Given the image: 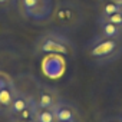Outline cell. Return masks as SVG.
Here are the masks:
<instances>
[{"label":"cell","instance_id":"1","mask_svg":"<svg viewBox=\"0 0 122 122\" xmlns=\"http://www.w3.org/2000/svg\"><path fill=\"white\" fill-rule=\"evenodd\" d=\"M88 53L93 62L99 65L113 62L122 55V39H111L96 35L88 46Z\"/></svg>","mask_w":122,"mask_h":122},{"label":"cell","instance_id":"2","mask_svg":"<svg viewBox=\"0 0 122 122\" xmlns=\"http://www.w3.org/2000/svg\"><path fill=\"white\" fill-rule=\"evenodd\" d=\"M35 52L37 55H73L75 46L72 40L59 33V32H47L40 35L35 40L33 46Z\"/></svg>","mask_w":122,"mask_h":122},{"label":"cell","instance_id":"3","mask_svg":"<svg viewBox=\"0 0 122 122\" xmlns=\"http://www.w3.org/2000/svg\"><path fill=\"white\" fill-rule=\"evenodd\" d=\"M15 6L25 19L42 23L53 16L55 0H16Z\"/></svg>","mask_w":122,"mask_h":122},{"label":"cell","instance_id":"4","mask_svg":"<svg viewBox=\"0 0 122 122\" xmlns=\"http://www.w3.org/2000/svg\"><path fill=\"white\" fill-rule=\"evenodd\" d=\"M52 17H55V22L59 26L69 27V29L76 27L78 25L82 23V12L72 2H62L57 6H55V12Z\"/></svg>","mask_w":122,"mask_h":122},{"label":"cell","instance_id":"5","mask_svg":"<svg viewBox=\"0 0 122 122\" xmlns=\"http://www.w3.org/2000/svg\"><path fill=\"white\" fill-rule=\"evenodd\" d=\"M53 112H55L56 121H60V122H76V118H78L76 108L63 101H59L55 105Z\"/></svg>","mask_w":122,"mask_h":122},{"label":"cell","instance_id":"6","mask_svg":"<svg viewBox=\"0 0 122 122\" xmlns=\"http://www.w3.org/2000/svg\"><path fill=\"white\" fill-rule=\"evenodd\" d=\"M35 101H36L37 108H42V109H53L55 105H56L60 99H59L57 93H56L53 89H50V88L46 86V88H42V89L39 91V93H37V96L35 98Z\"/></svg>","mask_w":122,"mask_h":122},{"label":"cell","instance_id":"7","mask_svg":"<svg viewBox=\"0 0 122 122\" xmlns=\"http://www.w3.org/2000/svg\"><path fill=\"white\" fill-rule=\"evenodd\" d=\"M43 65H45L43 66L45 73L49 75L50 78H57L63 72V62L60 60L59 55H47Z\"/></svg>","mask_w":122,"mask_h":122},{"label":"cell","instance_id":"8","mask_svg":"<svg viewBox=\"0 0 122 122\" xmlns=\"http://www.w3.org/2000/svg\"><path fill=\"white\" fill-rule=\"evenodd\" d=\"M98 26H99V35L105 37H111V39H122V27L113 25L108 19L99 16Z\"/></svg>","mask_w":122,"mask_h":122},{"label":"cell","instance_id":"9","mask_svg":"<svg viewBox=\"0 0 122 122\" xmlns=\"http://www.w3.org/2000/svg\"><path fill=\"white\" fill-rule=\"evenodd\" d=\"M35 98L33 96H30V95H26V93H22V92H19L17 95H16V98H15V101L12 102V105L9 106V109H10V113L12 115H15V116H19L30 103H32V101H33Z\"/></svg>","mask_w":122,"mask_h":122},{"label":"cell","instance_id":"10","mask_svg":"<svg viewBox=\"0 0 122 122\" xmlns=\"http://www.w3.org/2000/svg\"><path fill=\"white\" fill-rule=\"evenodd\" d=\"M17 89L13 83V81L10 79L7 82V85L0 91V106H3V108H9L12 105V102L15 101L16 95H17Z\"/></svg>","mask_w":122,"mask_h":122},{"label":"cell","instance_id":"11","mask_svg":"<svg viewBox=\"0 0 122 122\" xmlns=\"http://www.w3.org/2000/svg\"><path fill=\"white\" fill-rule=\"evenodd\" d=\"M35 122H56V116L53 109H42L37 108L35 115Z\"/></svg>","mask_w":122,"mask_h":122},{"label":"cell","instance_id":"12","mask_svg":"<svg viewBox=\"0 0 122 122\" xmlns=\"http://www.w3.org/2000/svg\"><path fill=\"white\" fill-rule=\"evenodd\" d=\"M121 9H122V6H119V5H116V3H113V2H108V3L103 5V9H102L101 16H102V17H109L111 15L116 13V12L121 10Z\"/></svg>","mask_w":122,"mask_h":122},{"label":"cell","instance_id":"13","mask_svg":"<svg viewBox=\"0 0 122 122\" xmlns=\"http://www.w3.org/2000/svg\"><path fill=\"white\" fill-rule=\"evenodd\" d=\"M9 81H10V78H7V76H5V75H0V91H2V89L7 85Z\"/></svg>","mask_w":122,"mask_h":122},{"label":"cell","instance_id":"14","mask_svg":"<svg viewBox=\"0 0 122 122\" xmlns=\"http://www.w3.org/2000/svg\"><path fill=\"white\" fill-rule=\"evenodd\" d=\"M16 3V0H0V7H10Z\"/></svg>","mask_w":122,"mask_h":122},{"label":"cell","instance_id":"15","mask_svg":"<svg viewBox=\"0 0 122 122\" xmlns=\"http://www.w3.org/2000/svg\"><path fill=\"white\" fill-rule=\"evenodd\" d=\"M109 2H113V3H116V5L122 6V0H109Z\"/></svg>","mask_w":122,"mask_h":122},{"label":"cell","instance_id":"16","mask_svg":"<svg viewBox=\"0 0 122 122\" xmlns=\"http://www.w3.org/2000/svg\"><path fill=\"white\" fill-rule=\"evenodd\" d=\"M121 121H122V113H121Z\"/></svg>","mask_w":122,"mask_h":122},{"label":"cell","instance_id":"17","mask_svg":"<svg viewBox=\"0 0 122 122\" xmlns=\"http://www.w3.org/2000/svg\"><path fill=\"white\" fill-rule=\"evenodd\" d=\"M56 122H60V121H56Z\"/></svg>","mask_w":122,"mask_h":122}]
</instances>
